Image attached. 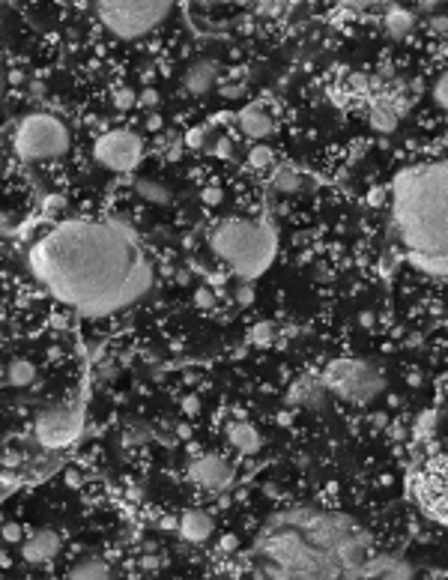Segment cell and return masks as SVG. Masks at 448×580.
<instances>
[{
	"label": "cell",
	"mask_w": 448,
	"mask_h": 580,
	"mask_svg": "<svg viewBox=\"0 0 448 580\" xmlns=\"http://www.w3.org/2000/svg\"><path fill=\"white\" fill-rule=\"evenodd\" d=\"M31 272L48 296L93 321L132 308L155 281L135 230L96 219H72L39 237L31 249Z\"/></svg>",
	"instance_id": "cell-1"
},
{
	"label": "cell",
	"mask_w": 448,
	"mask_h": 580,
	"mask_svg": "<svg viewBox=\"0 0 448 580\" xmlns=\"http://www.w3.org/2000/svg\"><path fill=\"white\" fill-rule=\"evenodd\" d=\"M371 535L341 512L290 509L254 544L257 580H365Z\"/></svg>",
	"instance_id": "cell-2"
},
{
	"label": "cell",
	"mask_w": 448,
	"mask_h": 580,
	"mask_svg": "<svg viewBox=\"0 0 448 580\" xmlns=\"http://www.w3.org/2000/svg\"><path fill=\"white\" fill-rule=\"evenodd\" d=\"M388 219L407 264L448 281V156L395 173Z\"/></svg>",
	"instance_id": "cell-3"
},
{
	"label": "cell",
	"mask_w": 448,
	"mask_h": 580,
	"mask_svg": "<svg viewBox=\"0 0 448 580\" xmlns=\"http://www.w3.org/2000/svg\"><path fill=\"white\" fill-rule=\"evenodd\" d=\"M209 249L230 272H236L242 281H254L257 275H263L272 267L278 240H275V230H272L269 222L224 219L212 227Z\"/></svg>",
	"instance_id": "cell-4"
},
{
	"label": "cell",
	"mask_w": 448,
	"mask_h": 580,
	"mask_svg": "<svg viewBox=\"0 0 448 580\" xmlns=\"http://www.w3.org/2000/svg\"><path fill=\"white\" fill-rule=\"evenodd\" d=\"M320 383L326 389V395H335L346 404H359V407H368V404H373L386 392L383 371L373 362L353 359V356L332 359L320 374Z\"/></svg>",
	"instance_id": "cell-5"
},
{
	"label": "cell",
	"mask_w": 448,
	"mask_h": 580,
	"mask_svg": "<svg viewBox=\"0 0 448 580\" xmlns=\"http://www.w3.org/2000/svg\"><path fill=\"white\" fill-rule=\"evenodd\" d=\"M170 4L165 0H105L96 4V18L111 36L123 42H138L170 18Z\"/></svg>",
	"instance_id": "cell-6"
},
{
	"label": "cell",
	"mask_w": 448,
	"mask_h": 580,
	"mask_svg": "<svg viewBox=\"0 0 448 580\" xmlns=\"http://www.w3.org/2000/svg\"><path fill=\"white\" fill-rule=\"evenodd\" d=\"M72 147L69 126L54 117L48 111H33L18 120L16 132H12V150L24 162H48V159H60Z\"/></svg>",
	"instance_id": "cell-7"
},
{
	"label": "cell",
	"mask_w": 448,
	"mask_h": 580,
	"mask_svg": "<svg viewBox=\"0 0 448 580\" xmlns=\"http://www.w3.org/2000/svg\"><path fill=\"white\" fill-rule=\"evenodd\" d=\"M413 494L430 520L448 527V452L422 463V470L413 476Z\"/></svg>",
	"instance_id": "cell-8"
},
{
	"label": "cell",
	"mask_w": 448,
	"mask_h": 580,
	"mask_svg": "<svg viewBox=\"0 0 448 580\" xmlns=\"http://www.w3.org/2000/svg\"><path fill=\"white\" fill-rule=\"evenodd\" d=\"M141 156H143V141L135 132H129V129H108L93 144L96 165H102L105 171H114V173L132 171L141 162Z\"/></svg>",
	"instance_id": "cell-9"
},
{
	"label": "cell",
	"mask_w": 448,
	"mask_h": 580,
	"mask_svg": "<svg viewBox=\"0 0 448 580\" xmlns=\"http://www.w3.org/2000/svg\"><path fill=\"white\" fill-rule=\"evenodd\" d=\"M78 431H81V416L75 407H48L36 416V425H33L36 440L48 449L69 446L78 437Z\"/></svg>",
	"instance_id": "cell-10"
},
{
	"label": "cell",
	"mask_w": 448,
	"mask_h": 580,
	"mask_svg": "<svg viewBox=\"0 0 448 580\" xmlns=\"http://www.w3.org/2000/svg\"><path fill=\"white\" fill-rule=\"evenodd\" d=\"M189 478L200 490L219 494V490H224L230 482H234V467H230V461L222 455H200L197 461H192Z\"/></svg>",
	"instance_id": "cell-11"
},
{
	"label": "cell",
	"mask_w": 448,
	"mask_h": 580,
	"mask_svg": "<svg viewBox=\"0 0 448 580\" xmlns=\"http://www.w3.org/2000/svg\"><path fill=\"white\" fill-rule=\"evenodd\" d=\"M400 117H403V102L398 96H392V93L368 96V123H371L373 132L392 135L400 123Z\"/></svg>",
	"instance_id": "cell-12"
},
{
	"label": "cell",
	"mask_w": 448,
	"mask_h": 580,
	"mask_svg": "<svg viewBox=\"0 0 448 580\" xmlns=\"http://www.w3.org/2000/svg\"><path fill=\"white\" fill-rule=\"evenodd\" d=\"M60 554V535L54 530H39L33 535H27L21 544V557L31 565H45Z\"/></svg>",
	"instance_id": "cell-13"
},
{
	"label": "cell",
	"mask_w": 448,
	"mask_h": 580,
	"mask_svg": "<svg viewBox=\"0 0 448 580\" xmlns=\"http://www.w3.org/2000/svg\"><path fill=\"white\" fill-rule=\"evenodd\" d=\"M215 81H219V63L209 60V57H200L195 60L182 75V90L192 93V96H207Z\"/></svg>",
	"instance_id": "cell-14"
},
{
	"label": "cell",
	"mask_w": 448,
	"mask_h": 580,
	"mask_svg": "<svg viewBox=\"0 0 448 580\" xmlns=\"http://www.w3.org/2000/svg\"><path fill=\"white\" fill-rule=\"evenodd\" d=\"M239 129L251 141H266L275 132V120H272L269 111H263V105H245L239 111Z\"/></svg>",
	"instance_id": "cell-15"
},
{
	"label": "cell",
	"mask_w": 448,
	"mask_h": 580,
	"mask_svg": "<svg viewBox=\"0 0 448 580\" xmlns=\"http://www.w3.org/2000/svg\"><path fill=\"white\" fill-rule=\"evenodd\" d=\"M212 517L207 515V512H200V509H189V512H182V517H180V524H177V530H180V539L182 542H189V544H204L209 535H212Z\"/></svg>",
	"instance_id": "cell-16"
},
{
	"label": "cell",
	"mask_w": 448,
	"mask_h": 580,
	"mask_svg": "<svg viewBox=\"0 0 448 580\" xmlns=\"http://www.w3.org/2000/svg\"><path fill=\"white\" fill-rule=\"evenodd\" d=\"M227 440L239 455H257L263 449V437L251 422H230L227 425Z\"/></svg>",
	"instance_id": "cell-17"
},
{
	"label": "cell",
	"mask_w": 448,
	"mask_h": 580,
	"mask_svg": "<svg viewBox=\"0 0 448 580\" xmlns=\"http://www.w3.org/2000/svg\"><path fill=\"white\" fill-rule=\"evenodd\" d=\"M326 389L320 383V377H302V380L293 383V389L287 392V401L290 404H299V407H317L323 401Z\"/></svg>",
	"instance_id": "cell-18"
},
{
	"label": "cell",
	"mask_w": 448,
	"mask_h": 580,
	"mask_svg": "<svg viewBox=\"0 0 448 580\" xmlns=\"http://www.w3.org/2000/svg\"><path fill=\"white\" fill-rule=\"evenodd\" d=\"M66 580H114L111 574V565L105 559H99V557H84L81 562H75L69 569Z\"/></svg>",
	"instance_id": "cell-19"
},
{
	"label": "cell",
	"mask_w": 448,
	"mask_h": 580,
	"mask_svg": "<svg viewBox=\"0 0 448 580\" xmlns=\"http://www.w3.org/2000/svg\"><path fill=\"white\" fill-rule=\"evenodd\" d=\"M415 27V12L413 9H403V6H392L386 12V31L392 39H403L410 36Z\"/></svg>",
	"instance_id": "cell-20"
},
{
	"label": "cell",
	"mask_w": 448,
	"mask_h": 580,
	"mask_svg": "<svg viewBox=\"0 0 448 580\" xmlns=\"http://www.w3.org/2000/svg\"><path fill=\"white\" fill-rule=\"evenodd\" d=\"M6 380H9V386H16V389L31 386L36 380V365H33V362H27V359H16L6 368Z\"/></svg>",
	"instance_id": "cell-21"
},
{
	"label": "cell",
	"mask_w": 448,
	"mask_h": 580,
	"mask_svg": "<svg viewBox=\"0 0 448 580\" xmlns=\"http://www.w3.org/2000/svg\"><path fill=\"white\" fill-rule=\"evenodd\" d=\"M135 192L150 204H170V188L155 180H135Z\"/></svg>",
	"instance_id": "cell-22"
},
{
	"label": "cell",
	"mask_w": 448,
	"mask_h": 580,
	"mask_svg": "<svg viewBox=\"0 0 448 580\" xmlns=\"http://www.w3.org/2000/svg\"><path fill=\"white\" fill-rule=\"evenodd\" d=\"M272 186H275L278 192H284V195H293V192H299V188H302V173L296 168H290V165H281L275 171V177H272Z\"/></svg>",
	"instance_id": "cell-23"
},
{
	"label": "cell",
	"mask_w": 448,
	"mask_h": 580,
	"mask_svg": "<svg viewBox=\"0 0 448 580\" xmlns=\"http://www.w3.org/2000/svg\"><path fill=\"white\" fill-rule=\"evenodd\" d=\"M248 341H251V344H257V347H269L272 341H275V326H272L269 321H263V323L251 326V332H248Z\"/></svg>",
	"instance_id": "cell-24"
},
{
	"label": "cell",
	"mask_w": 448,
	"mask_h": 580,
	"mask_svg": "<svg viewBox=\"0 0 448 580\" xmlns=\"http://www.w3.org/2000/svg\"><path fill=\"white\" fill-rule=\"evenodd\" d=\"M272 150L266 147V144H254V147L248 150V165L251 168H257V171H263V168H269L272 165Z\"/></svg>",
	"instance_id": "cell-25"
},
{
	"label": "cell",
	"mask_w": 448,
	"mask_h": 580,
	"mask_svg": "<svg viewBox=\"0 0 448 580\" xmlns=\"http://www.w3.org/2000/svg\"><path fill=\"white\" fill-rule=\"evenodd\" d=\"M433 102H437L442 111H448V69L437 78V84H433Z\"/></svg>",
	"instance_id": "cell-26"
},
{
	"label": "cell",
	"mask_w": 448,
	"mask_h": 580,
	"mask_svg": "<svg viewBox=\"0 0 448 580\" xmlns=\"http://www.w3.org/2000/svg\"><path fill=\"white\" fill-rule=\"evenodd\" d=\"M114 105H117V108H135L138 105V93L132 90V87H117V90H114Z\"/></svg>",
	"instance_id": "cell-27"
},
{
	"label": "cell",
	"mask_w": 448,
	"mask_h": 580,
	"mask_svg": "<svg viewBox=\"0 0 448 580\" xmlns=\"http://www.w3.org/2000/svg\"><path fill=\"white\" fill-rule=\"evenodd\" d=\"M0 535H4V542L16 544V542H21V539H24V530H21V524H16V520H9V524L0 527Z\"/></svg>",
	"instance_id": "cell-28"
},
{
	"label": "cell",
	"mask_w": 448,
	"mask_h": 580,
	"mask_svg": "<svg viewBox=\"0 0 448 580\" xmlns=\"http://www.w3.org/2000/svg\"><path fill=\"white\" fill-rule=\"evenodd\" d=\"M195 306L197 308H212L215 306V294H212L209 287H197L195 290Z\"/></svg>",
	"instance_id": "cell-29"
},
{
	"label": "cell",
	"mask_w": 448,
	"mask_h": 580,
	"mask_svg": "<svg viewBox=\"0 0 448 580\" xmlns=\"http://www.w3.org/2000/svg\"><path fill=\"white\" fill-rule=\"evenodd\" d=\"M212 156H219V159H234V141L230 138H219L212 144Z\"/></svg>",
	"instance_id": "cell-30"
},
{
	"label": "cell",
	"mask_w": 448,
	"mask_h": 580,
	"mask_svg": "<svg viewBox=\"0 0 448 580\" xmlns=\"http://www.w3.org/2000/svg\"><path fill=\"white\" fill-rule=\"evenodd\" d=\"M236 302H239V306H251V302H254V287H251V281H242V284L236 287Z\"/></svg>",
	"instance_id": "cell-31"
},
{
	"label": "cell",
	"mask_w": 448,
	"mask_h": 580,
	"mask_svg": "<svg viewBox=\"0 0 448 580\" xmlns=\"http://www.w3.org/2000/svg\"><path fill=\"white\" fill-rule=\"evenodd\" d=\"M427 27L433 36H448V16H433Z\"/></svg>",
	"instance_id": "cell-32"
},
{
	"label": "cell",
	"mask_w": 448,
	"mask_h": 580,
	"mask_svg": "<svg viewBox=\"0 0 448 580\" xmlns=\"http://www.w3.org/2000/svg\"><path fill=\"white\" fill-rule=\"evenodd\" d=\"M138 102H141L143 108H153V105H158V93L153 90V87H143V90L138 93Z\"/></svg>",
	"instance_id": "cell-33"
},
{
	"label": "cell",
	"mask_w": 448,
	"mask_h": 580,
	"mask_svg": "<svg viewBox=\"0 0 448 580\" xmlns=\"http://www.w3.org/2000/svg\"><path fill=\"white\" fill-rule=\"evenodd\" d=\"M204 141H207V129H204V126L192 129V132L185 135V144H189V147H204Z\"/></svg>",
	"instance_id": "cell-34"
},
{
	"label": "cell",
	"mask_w": 448,
	"mask_h": 580,
	"mask_svg": "<svg viewBox=\"0 0 448 580\" xmlns=\"http://www.w3.org/2000/svg\"><path fill=\"white\" fill-rule=\"evenodd\" d=\"M197 410H200V398L197 395H185L182 398V413L185 416H197Z\"/></svg>",
	"instance_id": "cell-35"
},
{
	"label": "cell",
	"mask_w": 448,
	"mask_h": 580,
	"mask_svg": "<svg viewBox=\"0 0 448 580\" xmlns=\"http://www.w3.org/2000/svg\"><path fill=\"white\" fill-rule=\"evenodd\" d=\"M433 425H437V413H422V419H418V434H425L433 431Z\"/></svg>",
	"instance_id": "cell-36"
},
{
	"label": "cell",
	"mask_w": 448,
	"mask_h": 580,
	"mask_svg": "<svg viewBox=\"0 0 448 580\" xmlns=\"http://www.w3.org/2000/svg\"><path fill=\"white\" fill-rule=\"evenodd\" d=\"M204 204H209V207H215V204H222V188H215V186L204 188Z\"/></svg>",
	"instance_id": "cell-37"
},
{
	"label": "cell",
	"mask_w": 448,
	"mask_h": 580,
	"mask_svg": "<svg viewBox=\"0 0 448 580\" xmlns=\"http://www.w3.org/2000/svg\"><path fill=\"white\" fill-rule=\"evenodd\" d=\"M222 96L224 99H239L242 96V84H222Z\"/></svg>",
	"instance_id": "cell-38"
},
{
	"label": "cell",
	"mask_w": 448,
	"mask_h": 580,
	"mask_svg": "<svg viewBox=\"0 0 448 580\" xmlns=\"http://www.w3.org/2000/svg\"><path fill=\"white\" fill-rule=\"evenodd\" d=\"M281 9H284L281 4H260L257 12H260V16H269V18H272V16H281Z\"/></svg>",
	"instance_id": "cell-39"
},
{
	"label": "cell",
	"mask_w": 448,
	"mask_h": 580,
	"mask_svg": "<svg viewBox=\"0 0 448 580\" xmlns=\"http://www.w3.org/2000/svg\"><path fill=\"white\" fill-rule=\"evenodd\" d=\"M219 547L224 550V554H230V550H236V547H239V539H236V535H224V539L219 542Z\"/></svg>",
	"instance_id": "cell-40"
},
{
	"label": "cell",
	"mask_w": 448,
	"mask_h": 580,
	"mask_svg": "<svg viewBox=\"0 0 448 580\" xmlns=\"http://www.w3.org/2000/svg\"><path fill=\"white\" fill-rule=\"evenodd\" d=\"M141 569H158V557H143V559H141Z\"/></svg>",
	"instance_id": "cell-41"
},
{
	"label": "cell",
	"mask_w": 448,
	"mask_h": 580,
	"mask_svg": "<svg viewBox=\"0 0 448 580\" xmlns=\"http://www.w3.org/2000/svg\"><path fill=\"white\" fill-rule=\"evenodd\" d=\"M380 198H386V192H383V188H373V192H371V204H373V207H380V204H383Z\"/></svg>",
	"instance_id": "cell-42"
},
{
	"label": "cell",
	"mask_w": 448,
	"mask_h": 580,
	"mask_svg": "<svg viewBox=\"0 0 448 580\" xmlns=\"http://www.w3.org/2000/svg\"><path fill=\"white\" fill-rule=\"evenodd\" d=\"M66 485H72V488H78V485H81V476L69 470V473H66Z\"/></svg>",
	"instance_id": "cell-43"
},
{
	"label": "cell",
	"mask_w": 448,
	"mask_h": 580,
	"mask_svg": "<svg viewBox=\"0 0 448 580\" xmlns=\"http://www.w3.org/2000/svg\"><path fill=\"white\" fill-rule=\"evenodd\" d=\"M147 126L153 129V132H158V129H162V117H158V114H153V117L147 120Z\"/></svg>",
	"instance_id": "cell-44"
},
{
	"label": "cell",
	"mask_w": 448,
	"mask_h": 580,
	"mask_svg": "<svg viewBox=\"0 0 448 580\" xmlns=\"http://www.w3.org/2000/svg\"><path fill=\"white\" fill-rule=\"evenodd\" d=\"M0 105H4V66H0Z\"/></svg>",
	"instance_id": "cell-45"
},
{
	"label": "cell",
	"mask_w": 448,
	"mask_h": 580,
	"mask_svg": "<svg viewBox=\"0 0 448 580\" xmlns=\"http://www.w3.org/2000/svg\"><path fill=\"white\" fill-rule=\"evenodd\" d=\"M0 565H9V559H6V554H4V550H0Z\"/></svg>",
	"instance_id": "cell-46"
}]
</instances>
